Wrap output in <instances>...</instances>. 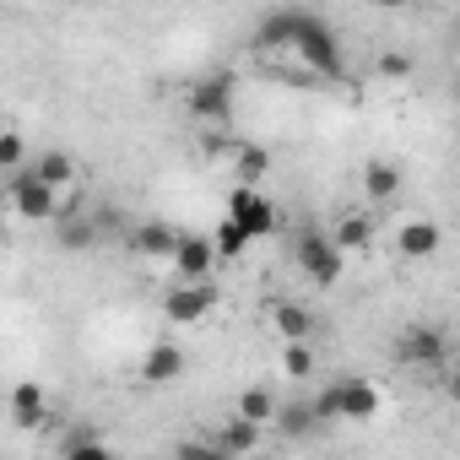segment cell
<instances>
[{
  "instance_id": "cell-1",
  "label": "cell",
  "mask_w": 460,
  "mask_h": 460,
  "mask_svg": "<svg viewBox=\"0 0 460 460\" xmlns=\"http://www.w3.org/2000/svg\"><path fill=\"white\" fill-rule=\"evenodd\" d=\"M293 60L304 66V71H314L320 82H341L347 71H341V44H336V28L325 22V17H314V12H298V28H293Z\"/></svg>"
},
{
  "instance_id": "cell-2",
  "label": "cell",
  "mask_w": 460,
  "mask_h": 460,
  "mask_svg": "<svg viewBox=\"0 0 460 460\" xmlns=\"http://www.w3.org/2000/svg\"><path fill=\"white\" fill-rule=\"evenodd\" d=\"M71 190H60V184H49L33 163L28 168H12V184H6V200H12V211L22 217V222H55L60 217V200H66Z\"/></svg>"
},
{
  "instance_id": "cell-3",
  "label": "cell",
  "mask_w": 460,
  "mask_h": 460,
  "mask_svg": "<svg viewBox=\"0 0 460 460\" xmlns=\"http://www.w3.org/2000/svg\"><path fill=\"white\" fill-rule=\"evenodd\" d=\"M293 261H298L304 282H314V288H336L347 271V250L336 244V234H298Z\"/></svg>"
},
{
  "instance_id": "cell-4",
  "label": "cell",
  "mask_w": 460,
  "mask_h": 460,
  "mask_svg": "<svg viewBox=\"0 0 460 460\" xmlns=\"http://www.w3.org/2000/svg\"><path fill=\"white\" fill-rule=\"evenodd\" d=\"M190 114L200 125H222L234 119V71H211L190 87Z\"/></svg>"
},
{
  "instance_id": "cell-5",
  "label": "cell",
  "mask_w": 460,
  "mask_h": 460,
  "mask_svg": "<svg viewBox=\"0 0 460 460\" xmlns=\"http://www.w3.org/2000/svg\"><path fill=\"white\" fill-rule=\"evenodd\" d=\"M217 298H222V293L211 288V277H206V282H184V277H179V288L163 293V314H168L173 325H200V320L217 309Z\"/></svg>"
},
{
  "instance_id": "cell-6",
  "label": "cell",
  "mask_w": 460,
  "mask_h": 460,
  "mask_svg": "<svg viewBox=\"0 0 460 460\" xmlns=\"http://www.w3.org/2000/svg\"><path fill=\"white\" fill-rule=\"evenodd\" d=\"M331 395H336V417H341V422H374L379 406H385L379 385L363 379V374H341V379L331 385Z\"/></svg>"
},
{
  "instance_id": "cell-7",
  "label": "cell",
  "mask_w": 460,
  "mask_h": 460,
  "mask_svg": "<svg viewBox=\"0 0 460 460\" xmlns=\"http://www.w3.org/2000/svg\"><path fill=\"white\" fill-rule=\"evenodd\" d=\"M395 358H401L406 368H422V374L444 368V331H438V325H406V331L395 336Z\"/></svg>"
},
{
  "instance_id": "cell-8",
  "label": "cell",
  "mask_w": 460,
  "mask_h": 460,
  "mask_svg": "<svg viewBox=\"0 0 460 460\" xmlns=\"http://www.w3.org/2000/svg\"><path fill=\"white\" fill-rule=\"evenodd\" d=\"M227 211H234V217L250 227V234H255V244L277 234V200H266L261 184H234V195H227Z\"/></svg>"
},
{
  "instance_id": "cell-9",
  "label": "cell",
  "mask_w": 460,
  "mask_h": 460,
  "mask_svg": "<svg viewBox=\"0 0 460 460\" xmlns=\"http://www.w3.org/2000/svg\"><path fill=\"white\" fill-rule=\"evenodd\" d=\"M217 261H222V250H217V239L211 234H179V250H173V277H184V282H206L211 271H217Z\"/></svg>"
},
{
  "instance_id": "cell-10",
  "label": "cell",
  "mask_w": 460,
  "mask_h": 460,
  "mask_svg": "<svg viewBox=\"0 0 460 460\" xmlns=\"http://www.w3.org/2000/svg\"><path fill=\"white\" fill-rule=\"evenodd\" d=\"M125 244H130V255H141V261H173L179 227H168V222H136L130 234H125Z\"/></svg>"
},
{
  "instance_id": "cell-11",
  "label": "cell",
  "mask_w": 460,
  "mask_h": 460,
  "mask_svg": "<svg viewBox=\"0 0 460 460\" xmlns=\"http://www.w3.org/2000/svg\"><path fill=\"white\" fill-rule=\"evenodd\" d=\"M438 244H444V227H438V222H428V217H417V222H401V227H395V250H401L406 261H433V255H438Z\"/></svg>"
},
{
  "instance_id": "cell-12",
  "label": "cell",
  "mask_w": 460,
  "mask_h": 460,
  "mask_svg": "<svg viewBox=\"0 0 460 460\" xmlns=\"http://www.w3.org/2000/svg\"><path fill=\"white\" fill-rule=\"evenodd\" d=\"M184 368H190L184 347H179V341H157V347L141 358V385H173V379H184Z\"/></svg>"
},
{
  "instance_id": "cell-13",
  "label": "cell",
  "mask_w": 460,
  "mask_h": 460,
  "mask_svg": "<svg viewBox=\"0 0 460 460\" xmlns=\"http://www.w3.org/2000/svg\"><path fill=\"white\" fill-rule=\"evenodd\" d=\"M55 239H60V250H71V255H82V250H98V239H103V222H98V217H87V211L55 217Z\"/></svg>"
},
{
  "instance_id": "cell-14",
  "label": "cell",
  "mask_w": 460,
  "mask_h": 460,
  "mask_svg": "<svg viewBox=\"0 0 460 460\" xmlns=\"http://www.w3.org/2000/svg\"><path fill=\"white\" fill-rule=\"evenodd\" d=\"M401 163H390V157H368L363 163V195L374 200V206H390L395 195H401Z\"/></svg>"
},
{
  "instance_id": "cell-15",
  "label": "cell",
  "mask_w": 460,
  "mask_h": 460,
  "mask_svg": "<svg viewBox=\"0 0 460 460\" xmlns=\"http://www.w3.org/2000/svg\"><path fill=\"white\" fill-rule=\"evenodd\" d=\"M211 438H217L222 455H250V449H261V422H250L244 411H234V417H222V428Z\"/></svg>"
},
{
  "instance_id": "cell-16",
  "label": "cell",
  "mask_w": 460,
  "mask_h": 460,
  "mask_svg": "<svg viewBox=\"0 0 460 460\" xmlns=\"http://www.w3.org/2000/svg\"><path fill=\"white\" fill-rule=\"evenodd\" d=\"M293 28H298V6H282V12H266L261 28H255V49H288L293 44Z\"/></svg>"
},
{
  "instance_id": "cell-17",
  "label": "cell",
  "mask_w": 460,
  "mask_h": 460,
  "mask_svg": "<svg viewBox=\"0 0 460 460\" xmlns=\"http://www.w3.org/2000/svg\"><path fill=\"white\" fill-rule=\"evenodd\" d=\"M44 417H49L44 385H39V379H22V385L12 390V422H17V428H39Z\"/></svg>"
},
{
  "instance_id": "cell-18",
  "label": "cell",
  "mask_w": 460,
  "mask_h": 460,
  "mask_svg": "<svg viewBox=\"0 0 460 460\" xmlns=\"http://www.w3.org/2000/svg\"><path fill=\"white\" fill-rule=\"evenodd\" d=\"M271 325H277L282 341H309V336H314V309L282 298V304H271Z\"/></svg>"
},
{
  "instance_id": "cell-19",
  "label": "cell",
  "mask_w": 460,
  "mask_h": 460,
  "mask_svg": "<svg viewBox=\"0 0 460 460\" xmlns=\"http://www.w3.org/2000/svg\"><path fill=\"white\" fill-rule=\"evenodd\" d=\"M211 239H217L222 261H244V255H250V244H255V234H250V227H244L234 211H227V217L217 222V234H211Z\"/></svg>"
},
{
  "instance_id": "cell-20",
  "label": "cell",
  "mask_w": 460,
  "mask_h": 460,
  "mask_svg": "<svg viewBox=\"0 0 460 460\" xmlns=\"http://www.w3.org/2000/svg\"><path fill=\"white\" fill-rule=\"evenodd\" d=\"M336 244L352 255V250H368L374 244V217L368 211H347L341 222H336Z\"/></svg>"
},
{
  "instance_id": "cell-21",
  "label": "cell",
  "mask_w": 460,
  "mask_h": 460,
  "mask_svg": "<svg viewBox=\"0 0 460 460\" xmlns=\"http://www.w3.org/2000/svg\"><path fill=\"white\" fill-rule=\"evenodd\" d=\"M33 168H39L49 184H60V190H76V157H71V152L49 146V152H39V157H33Z\"/></svg>"
},
{
  "instance_id": "cell-22",
  "label": "cell",
  "mask_w": 460,
  "mask_h": 460,
  "mask_svg": "<svg viewBox=\"0 0 460 460\" xmlns=\"http://www.w3.org/2000/svg\"><path fill=\"white\" fill-rule=\"evenodd\" d=\"M55 455H66V460H98V455H109V444L98 438V428H71L55 444Z\"/></svg>"
},
{
  "instance_id": "cell-23",
  "label": "cell",
  "mask_w": 460,
  "mask_h": 460,
  "mask_svg": "<svg viewBox=\"0 0 460 460\" xmlns=\"http://www.w3.org/2000/svg\"><path fill=\"white\" fill-rule=\"evenodd\" d=\"M282 374H288V379H298V385H309V379L320 374L314 347H309V341H288V347H282Z\"/></svg>"
},
{
  "instance_id": "cell-24",
  "label": "cell",
  "mask_w": 460,
  "mask_h": 460,
  "mask_svg": "<svg viewBox=\"0 0 460 460\" xmlns=\"http://www.w3.org/2000/svg\"><path fill=\"white\" fill-rule=\"evenodd\" d=\"M234 411H244L250 422H261V428H271V422H277V411H282V401H277L271 390H261V385H250V390L239 395V406H234Z\"/></svg>"
},
{
  "instance_id": "cell-25",
  "label": "cell",
  "mask_w": 460,
  "mask_h": 460,
  "mask_svg": "<svg viewBox=\"0 0 460 460\" xmlns=\"http://www.w3.org/2000/svg\"><path fill=\"white\" fill-rule=\"evenodd\" d=\"M277 428H282L288 438H298V433H314V428H320V411H314V401H288V406L277 411Z\"/></svg>"
},
{
  "instance_id": "cell-26",
  "label": "cell",
  "mask_w": 460,
  "mask_h": 460,
  "mask_svg": "<svg viewBox=\"0 0 460 460\" xmlns=\"http://www.w3.org/2000/svg\"><path fill=\"white\" fill-rule=\"evenodd\" d=\"M271 173V152L266 146H239V184H261Z\"/></svg>"
},
{
  "instance_id": "cell-27",
  "label": "cell",
  "mask_w": 460,
  "mask_h": 460,
  "mask_svg": "<svg viewBox=\"0 0 460 460\" xmlns=\"http://www.w3.org/2000/svg\"><path fill=\"white\" fill-rule=\"evenodd\" d=\"M0 168H28V141H22V130H6V136H0Z\"/></svg>"
},
{
  "instance_id": "cell-28",
  "label": "cell",
  "mask_w": 460,
  "mask_h": 460,
  "mask_svg": "<svg viewBox=\"0 0 460 460\" xmlns=\"http://www.w3.org/2000/svg\"><path fill=\"white\" fill-rule=\"evenodd\" d=\"M374 71H379L385 82H406V76H411V55H401V49H385Z\"/></svg>"
},
{
  "instance_id": "cell-29",
  "label": "cell",
  "mask_w": 460,
  "mask_h": 460,
  "mask_svg": "<svg viewBox=\"0 0 460 460\" xmlns=\"http://www.w3.org/2000/svg\"><path fill=\"white\" fill-rule=\"evenodd\" d=\"M374 6H385V12H401V6H406V0H374Z\"/></svg>"
},
{
  "instance_id": "cell-30",
  "label": "cell",
  "mask_w": 460,
  "mask_h": 460,
  "mask_svg": "<svg viewBox=\"0 0 460 460\" xmlns=\"http://www.w3.org/2000/svg\"><path fill=\"white\" fill-rule=\"evenodd\" d=\"M449 395H455V401H460V368H455V374H449Z\"/></svg>"
},
{
  "instance_id": "cell-31",
  "label": "cell",
  "mask_w": 460,
  "mask_h": 460,
  "mask_svg": "<svg viewBox=\"0 0 460 460\" xmlns=\"http://www.w3.org/2000/svg\"><path fill=\"white\" fill-rule=\"evenodd\" d=\"M455 103H460V87H455Z\"/></svg>"
}]
</instances>
